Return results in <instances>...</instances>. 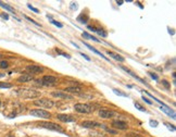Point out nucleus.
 <instances>
[{"label":"nucleus","instance_id":"a211bd4d","mask_svg":"<svg viewBox=\"0 0 176 137\" xmlns=\"http://www.w3.org/2000/svg\"><path fill=\"white\" fill-rule=\"evenodd\" d=\"M83 44H84V45L86 46L87 48H89V49L91 50V51H93V52H95V54H98V56H100V57H101V58H104V59H106V57H104V54H101V52H100V51H98V50L96 49V48H94V47H93V46H90L89 44H87V42H83ZM106 60H109V59H106Z\"/></svg>","mask_w":176,"mask_h":137},{"label":"nucleus","instance_id":"ddd939ff","mask_svg":"<svg viewBox=\"0 0 176 137\" xmlns=\"http://www.w3.org/2000/svg\"><path fill=\"white\" fill-rule=\"evenodd\" d=\"M88 29L93 31L95 33H97L98 35H100L101 37H106L108 34L106 33V31L103 29H100V27H96V26H91V25H88Z\"/></svg>","mask_w":176,"mask_h":137},{"label":"nucleus","instance_id":"6ab92c4d","mask_svg":"<svg viewBox=\"0 0 176 137\" xmlns=\"http://www.w3.org/2000/svg\"><path fill=\"white\" fill-rule=\"evenodd\" d=\"M65 92H72V94H81L82 92V89L79 87H67L65 88Z\"/></svg>","mask_w":176,"mask_h":137},{"label":"nucleus","instance_id":"7ed1b4c3","mask_svg":"<svg viewBox=\"0 0 176 137\" xmlns=\"http://www.w3.org/2000/svg\"><path fill=\"white\" fill-rule=\"evenodd\" d=\"M74 110L81 114H89V113H93L94 108L87 104H76L74 106Z\"/></svg>","mask_w":176,"mask_h":137},{"label":"nucleus","instance_id":"c9c22d12","mask_svg":"<svg viewBox=\"0 0 176 137\" xmlns=\"http://www.w3.org/2000/svg\"><path fill=\"white\" fill-rule=\"evenodd\" d=\"M143 100L145 101V102H147L148 104H152V101H150V100L148 99V98H146L145 96H143Z\"/></svg>","mask_w":176,"mask_h":137},{"label":"nucleus","instance_id":"e433bc0d","mask_svg":"<svg viewBox=\"0 0 176 137\" xmlns=\"http://www.w3.org/2000/svg\"><path fill=\"white\" fill-rule=\"evenodd\" d=\"M1 17H3L4 20H9L8 13H1Z\"/></svg>","mask_w":176,"mask_h":137},{"label":"nucleus","instance_id":"aec40b11","mask_svg":"<svg viewBox=\"0 0 176 137\" xmlns=\"http://www.w3.org/2000/svg\"><path fill=\"white\" fill-rule=\"evenodd\" d=\"M88 20H89V17L87 14H84V13L79 14V17H77V21L81 22V23H84V24H86L87 22H88Z\"/></svg>","mask_w":176,"mask_h":137},{"label":"nucleus","instance_id":"473e14b6","mask_svg":"<svg viewBox=\"0 0 176 137\" xmlns=\"http://www.w3.org/2000/svg\"><path fill=\"white\" fill-rule=\"evenodd\" d=\"M164 124L166 125V126H168V129H171V131H172V132H175V126H174V125L170 124V123H164Z\"/></svg>","mask_w":176,"mask_h":137},{"label":"nucleus","instance_id":"39448f33","mask_svg":"<svg viewBox=\"0 0 176 137\" xmlns=\"http://www.w3.org/2000/svg\"><path fill=\"white\" fill-rule=\"evenodd\" d=\"M31 115L37 116V118H40V119H50L51 118V113L46 111V110H42V109H33L29 111Z\"/></svg>","mask_w":176,"mask_h":137},{"label":"nucleus","instance_id":"cd10ccee","mask_svg":"<svg viewBox=\"0 0 176 137\" xmlns=\"http://www.w3.org/2000/svg\"><path fill=\"white\" fill-rule=\"evenodd\" d=\"M148 74L150 75V77H151L152 79H154V81H159V76H158L157 74L152 73V72H148Z\"/></svg>","mask_w":176,"mask_h":137},{"label":"nucleus","instance_id":"7c9ffc66","mask_svg":"<svg viewBox=\"0 0 176 137\" xmlns=\"http://www.w3.org/2000/svg\"><path fill=\"white\" fill-rule=\"evenodd\" d=\"M27 7H29V10H32L33 12H35V13H39V10H38V9H37V8H34V7H33V6H32V4H27Z\"/></svg>","mask_w":176,"mask_h":137},{"label":"nucleus","instance_id":"0eeeda50","mask_svg":"<svg viewBox=\"0 0 176 137\" xmlns=\"http://www.w3.org/2000/svg\"><path fill=\"white\" fill-rule=\"evenodd\" d=\"M57 83V77H54L52 75H45L42 76V79L40 81V85L44 86H53Z\"/></svg>","mask_w":176,"mask_h":137},{"label":"nucleus","instance_id":"1a4fd4ad","mask_svg":"<svg viewBox=\"0 0 176 137\" xmlns=\"http://www.w3.org/2000/svg\"><path fill=\"white\" fill-rule=\"evenodd\" d=\"M115 115V112L111 109H106L102 108L99 110V116L102 118V119H111Z\"/></svg>","mask_w":176,"mask_h":137},{"label":"nucleus","instance_id":"58836bf2","mask_svg":"<svg viewBox=\"0 0 176 137\" xmlns=\"http://www.w3.org/2000/svg\"><path fill=\"white\" fill-rule=\"evenodd\" d=\"M72 9H73V10H76V9H77V4H76V3H72Z\"/></svg>","mask_w":176,"mask_h":137},{"label":"nucleus","instance_id":"412c9836","mask_svg":"<svg viewBox=\"0 0 176 137\" xmlns=\"http://www.w3.org/2000/svg\"><path fill=\"white\" fill-rule=\"evenodd\" d=\"M0 7H1V8H3V9H6V10H8V11H10V12L14 13V9H13L11 6L4 3V2H2V1H0Z\"/></svg>","mask_w":176,"mask_h":137},{"label":"nucleus","instance_id":"4c0bfd02","mask_svg":"<svg viewBox=\"0 0 176 137\" xmlns=\"http://www.w3.org/2000/svg\"><path fill=\"white\" fill-rule=\"evenodd\" d=\"M81 56H82V57H84V58L86 59L87 61H90V58L88 57V56H87V54H83V52H81Z\"/></svg>","mask_w":176,"mask_h":137},{"label":"nucleus","instance_id":"423d86ee","mask_svg":"<svg viewBox=\"0 0 176 137\" xmlns=\"http://www.w3.org/2000/svg\"><path fill=\"white\" fill-rule=\"evenodd\" d=\"M81 126L84 129H104L106 125L95 122V121H83L81 123Z\"/></svg>","mask_w":176,"mask_h":137},{"label":"nucleus","instance_id":"6e6552de","mask_svg":"<svg viewBox=\"0 0 176 137\" xmlns=\"http://www.w3.org/2000/svg\"><path fill=\"white\" fill-rule=\"evenodd\" d=\"M51 96H52V97H56V98H60V99H65V100L74 99L73 96L65 92V91H52V92H51Z\"/></svg>","mask_w":176,"mask_h":137},{"label":"nucleus","instance_id":"bb28decb","mask_svg":"<svg viewBox=\"0 0 176 137\" xmlns=\"http://www.w3.org/2000/svg\"><path fill=\"white\" fill-rule=\"evenodd\" d=\"M162 85H163L166 89H170V88H171V85H170V83H168L166 79H162Z\"/></svg>","mask_w":176,"mask_h":137},{"label":"nucleus","instance_id":"4be33fe9","mask_svg":"<svg viewBox=\"0 0 176 137\" xmlns=\"http://www.w3.org/2000/svg\"><path fill=\"white\" fill-rule=\"evenodd\" d=\"M56 52H57L58 54H60V56H63V57H65L66 59H71V56L69 54H66V52H64V51H62V50L60 49H56Z\"/></svg>","mask_w":176,"mask_h":137},{"label":"nucleus","instance_id":"9b49d317","mask_svg":"<svg viewBox=\"0 0 176 137\" xmlns=\"http://www.w3.org/2000/svg\"><path fill=\"white\" fill-rule=\"evenodd\" d=\"M57 119L61 122H64V123H72V122H75V120H76L74 116L70 115V114H62V113L57 114Z\"/></svg>","mask_w":176,"mask_h":137},{"label":"nucleus","instance_id":"72a5a7b5","mask_svg":"<svg viewBox=\"0 0 176 137\" xmlns=\"http://www.w3.org/2000/svg\"><path fill=\"white\" fill-rule=\"evenodd\" d=\"M149 124L151 125V126H153V127H157V126H158V124H159V123H158V122H157V121L150 120V121H149Z\"/></svg>","mask_w":176,"mask_h":137},{"label":"nucleus","instance_id":"f03ea898","mask_svg":"<svg viewBox=\"0 0 176 137\" xmlns=\"http://www.w3.org/2000/svg\"><path fill=\"white\" fill-rule=\"evenodd\" d=\"M37 126H39L41 129L53 131V132H59V133H62V134L65 133V131L62 129L61 125L52 123V122H39V123H37Z\"/></svg>","mask_w":176,"mask_h":137},{"label":"nucleus","instance_id":"f257e3e1","mask_svg":"<svg viewBox=\"0 0 176 137\" xmlns=\"http://www.w3.org/2000/svg\"><path fill=\"white\" fill-rule=\"evenodd\" d=\"M17 95L23 98H37L40 96V91L35 90V89H31V88H19L17 91Z\"/></svg>","mask_w":176,"mask_h":137},{"label":"nucleus","instance_id":"4468645a","mask_svg":"<svg viewBox=\"0 0 176 137\" xmlns=\"http://www.w3.org/2000/svg\"><path fill=\"white\" fill-rule=\"evenodd\" d=\"M33 79H34V75L23 74L17 79V82H20V83H27V82H32Z\"/></svg>","mask_w":176,"mask_h":137},{"label":"nucleus","instance_id":"9d476101","mask_svg":"<svg viewBox=\"0 0 176 137\" xmlns=\"http://www.w3.org/2000/svg\"><path fill=\"white\" fill-rule=\"evenodd\" d=\"M26 71L29 72V74H39V73H42L44 72V67H40V65H27L26 67Z\"/></svg>","mask_w":176,"mask_h":137},{"label":"nucleus","instance_id":"b1692460","mask_svg":"<svg viewBox=\"0 0 176 137\" xmlns=\"http://www.w3.org/2000/svg\"><path fill=\"white\" fill-rule=\"evenodd\" d=\"M9 67V62L6 61V60H2L0 61V69H8Z\"/></svg>","mask_w":176,"mask_h":137},{"label":"nucleus","instance_id":"5701e85b","mask_svg":"<svg viewBox=\"0 0 176 137\" xmlns=\"http://www.w3.org/2000/svg\"><path fill=\"white\" fill-rule=\"evenodd\" d=\"M13 85L11 83H6V82H0V88H11Z\"/></svg>","mask_w":176,"mask_h":137},{"label":"nucleus","instance_id":"f3484780","mask_svg":"<svg viewBox=\"0 0 176 137\" xmlns=\"http://www.w3.org/2000/svg\"><path fill=\"white\" fill-rule=\"evenodd\" d=\"M106 54H109L111 58H113L114 60H116V61H120V62H124V61H125V59H124L122 56L115 54V52H113V51H108V52H106Z\"/></svg>","mask_w":176,"mask_h":137},{"label":"nucleus","instance_id":"f8f14e48","mask_svg":"<svg viewBox=\"0 0 176 137\" xmlns=\"http://www.w3.org/2000/svg\"><path fill=\"white\" fill-rule=\"evenodd\" d=\"M112 126L116 129H121V131H125L128 129V124L124 121H113L112 122Z\"/></svg>","mask_w":176,"mask_h":137},{"label":"nucleus","instance_id":"2f4dec72","mask_svg":"<svg viewBox=\"0 0 176 137\" xmlns=\"http://www.w3.org/2000/svg\"><path fill=\"white\" fill-rule=\"evenodd\" d=\"M104 129H106L108 133H110V134H118V131H115V129H108L106 126H104Z\"/></svg>","mask_w":176,"mask_h":137},{"label":"nucleus","instance_id":"dca6fc26","mask_svg":"<svg viewBox=\"0 0 176 137\" xmlns=\"http://www.w3.org/2000/svg\"><path fill=\"white\" fill-rule=\"evenodd\" d=\"M161 110H162L164 113H166L168 116H171L173 120H175V119H176V115H175V112H174V110L170 109L168 107H161Z\"/></svg>","mask_w":176,"mask_h":137},{"label":"nucleus","instance_id":"a19ab883","mask_svg":"<svg viewBox=\"0 0 176 137\" xmlns=\"http://www.w3.org/2000/svg\"><path fill=\"white\" fill-rule=\"evenodd\" d=\"M0 106H1V99H0Z\"/></svg>","mask_w":176,"mask_h":137},{"label":"nucleus","instance_id":"c756f323","mask_svg":"<svg viewBox=\"0 0 176 137\" xmlns=\"http://www.w3.org/2000/svg\"><path fill=\"white\" fill-rule=\"evenodd\" d=\"M50 21H51V23H52V24H54V25H56V26H58V27H60V29H61V27H63V25H62L61 23H60V22L54 21V20H53V19H51V20H50Z\"/></svg>","mask_w":176,"mask_h":137},{"label":"nucleus","instance_id":"c85d7f7f","mask_svg":"<svg viewBox=\"0 0 176 137\" xmlns=\"http://www.w3.org/2000/svg\"><path fill=\"white\" fill-rule=\"evenodd\" d=\"M25 19H26V20H29V22H32L33 24L37 25V26H40V24H39V23H37V22L35 21V20H33V19H32V17H27V15H25Z\"/></svg>","mask_w":176,"mask_h":137},{"label":"nucleus","instance_id":"f704fd0d","mask_svg":"<svg viewBox=\"0 0 176 137\" xmlns=\"http://www.w3.org/2000/svg\"><path fill=\"white\" fill-rule=\"evenodd\" d=\"M127 136L128 137H140L141 135L140 134H138V133H129V134H127Z\"/></svg>","mask_w":176,"mask_h":137},{"label":"nucleus","instance_id":"a878e982","mask_svg":"<svg viewBox=\"0 0 176 137\" xmlns=\"http://www.w3.org/2000/svg\"><path fill=\"white\" fill-rule=\"evenodd\" d=\"M134 104H135V107H136L137 109H138L139 111H141V112H146V109L143 108V106H141L140 104H138V102H135Z\"/></svg>","mask_w":176,"mask_h":137},{"label":"nucleus","instance_id":"2eb2a0df","mask_svg":"<svg viewBox=\"0 0 176 137\" xmlns=\"http://www.w3.org/2000/svg\"><path fill=\"white\" fill-rule=\"evenodd\" d=\"M121 69H122V70L123 71H125V72H127V73H128V74H131V76H133V77H134V79H137V81H139V82H141V83H143L145 84V85H146V86H149V85H148L147 83H146V82H145V81H143V79H140V77H138V76H137V75L135 74V73H133V72H131V70H128V69H127V67H123V65H121Z\"/></svg>","mask_w":176,"mask_h":137},{"label":"nucleus","instance_id":"ea45409f","mask_svg":"<svg viewBox=\"0 0 176 137\" xmlns=\"http://www.w3.org/2000/svg\"><path fill=\"white\" fill-rule=\"evenodd\" d=\"M123 2H124V1H116V3L120 4V6H121V4H123Z\"/></svg>","mask_w":176,"mask_h":137},{"label":"nucleus","instance_id":"20e7f679","mask_svg":"<svg viewBox=\"0 0 176 137\" xmlns=\"http://www.w3.org/2000/svg\"><path fill=\"white\" fill-rule=\"evenodd\" d=\"M34 104L37 106V107H40V109L41 108L50 109L54 106V102H53L52 100L48 99V98H40V99L35 100V101H34Z\"/></svg>","mask_w":176,"mask_h":137},{"label":"nucleus","instance_id":"393cba45","mask_svg":"<svg viewBox=\"0 0 176 137\" xmlns=\"http://www.w3.org/2000/svg\"><path fill=\"white\" fill-rule=\"evenodd\" d=\"M113 91H114V92L118 96H122V97H128V95H127V94H124L123 91L119 90V89H116V88H114V89H113Z\"/></svg>","mask_w":176,"mask_h":137},{"label":"nucleus","instance_id":"79ce46f5","mask_svg":"<svg viewBox=\"0 0 176 137\" xmlns=\"http://www.w3.org/2000/svg\"><path fill=\"white\" fill-rule=\"evenodd\" d=\"M0 57H1V54H0Z\"/></svg>","mask_w":176,"mask_h":137}]
</instances>
